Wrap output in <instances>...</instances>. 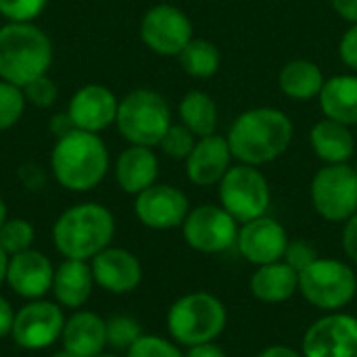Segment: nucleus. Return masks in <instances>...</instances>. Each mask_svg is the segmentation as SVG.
Masks as SVG:
<instances>
[{
    "instance_id": "9b49d317",
    "label": "nucleus",
    "mask_w": 357,
    "mask_h": 357,
    "mask_svg": "<svg viewBox=\"0 0 357 357\" xmlns=\"http://www.w3.org/2000/svg\"><path fill=\"white\" fill-rule=\"evenodd\" d=\"M192 38L190 17L174 4H155L140 19V40L159 56H178Z\"/></svg>"
},
{
    "instance_id": "393cba45",
    "label": "nucleus",
    "mask_w": 357,
    "mask_h": 357,
    "mask_svg": "<svg viewBox=\"0 0 357 357\" xmlns=\"http://www.w3.org/2000/svg\"><path fill=\"white\" fill-rule=\"evenodd\" d=\"M324 117L345 126H357V73L333 75L318 96Z\"/></svg>"
},
{
    "instance_id": "4468645a",
    "label": "nucleus",
    "mask_w": 357,
    "mask_h": 357,
    "mask_svg": "<svg viewBox=\"0 0 357 357\" xmlns=\"http://www.w3.org/2000/svg\"><path fill=\"white\" fill-rule=\"evenodd\" d=\"M190 211V201L184 190L172 184H153L134 201V213L138 222L151 230L180 228Z\"/></svg>"
},
{
    "instance_id": "4be33fe9",
    "label": "nucleus",
    "mask_w": 357,
    "mask_h": 357,
    "mask_svg": "<svg viewBox=\"0 0 357 357\" xmlns=\"http://www.w3.org/2000/svg\"><path fill=\"white\" fill-rule=\"evenodd\" d=\"M63 349L79 357H98L107 347V320L94 312H75L65 320Z\"/></svg>"
},
{
    "instance_id": "c85d7f7f",
    "label": "nucleus",
    "mask_w": 357,
    "mask_h": 357,
    "mask_svg": "<svg viewBox=\"0 0 357 357\" xmlns=\"http://www.w3.org/2000/svg\"><path fill=\"white\" fill-rule=\"evenodd\" d=\"M33 236H36V232H33L31 222H27L23 218H13V220H6L4 226L0 228V247L10 257V255L31 249Z\"/></svg>"
},
{
    "instance_id": "6ab92c4d",
    "label": "nucleus",
    "mask_w": 357,
    "mask_h": 357,
    "mask_svg": "<svg viewBox=\"0 0 357 357\" xmlns=\"http://www.w3.org/2000/svg\"><path fill=\"white\" fill-rule=\"evenodd\" d=\"M52 278L54 268L50 259L36 249H27L8 257L6 282L23 299H42L52 289Z\"/></svg>"
},
{
    "instance_id": "f3484780",
    "label": "nucleus",
    "mask_w": 357,
    "mask_h": 357,
    "mask_svg": "<svg viewBox=\"0 0 357 357\" xmlns=\"http://www.w3.org/2000/svg\"><path fill=\"white\" fill-rule=\"evenodd\" d=\"M90 270L94 276V284L100 289L126 295L138 289L142 282V264L140 259L121 247H107L96 257L90 259Z\"/></svg>"
},
{
    "instance_id": "1a4fd4ad",
    "label": "nucleus",
    "mask_w": 357,
    "mask_h": 357,
    "mask_svg": "<svg viewBox=\"0 0 357 357\" xmlns=\"http://www.w3.org/2000/svg\"><path fill=\"white\" fill-rule=\"evenodd\" d=\"M314 211L331 222L345 224L357 211V172L351 163L320 167L310 184Z\"/></svg>"
},
{
    "instance_id": "a19ab883",
    "label": "nucleus",
    "mask_w": 357,
    "mask_h": 357,
    "mask_svg": "<svg viewBox=\"0 0 357 357\" xmlns=\"http://www.w3.org/2000/svg\"><path fill=\"white\" fill-rule=\"evenodd\" d=\"M13 324H15V312H13L10 303L0 295V337L10 335Z\"/></svg>"
},
{
    "instance_id": "0eeeda50",
    "label": "nucleus",
    "mask_w": 357,
    "mask_h": 357,
    "mask_svg": "<svg viewBox=\"0 0 357 357\" xmlns=\"http://www.w3.org/2000/svg\"><path fill=\"white\" fill-rule=\"evenodd\" d=\"M299 295L316 310L341 312L357 295V274L351 264L335 257H318L299 272Z\"/></svg>"
},
{
    "instance_id": "b1692460",
    "label": "nucleus",
    "mask_w": 357,
    "mask_h": 357,
    "mask_svg": "<svg viewBox=\"0 0 357 357\" xmlns=\"http://www.w3.org/2000/svg\"><path fill=\"white\" fill-rule=\"evenodd\" d=\"M94 289V276L90 264L82 259H65L52 278V293L61 307L77 310L86 305Z\"/></svg>"
},
{
    "instance_id": "2eb2a0df",
    "label": "nucleus",
    "mask_w": 357,
    "mask_h": 357,
    "mask_svg": "<svg viewBox=\"0 0 357 357\" xmlns=\"http://www.w3.org/2000/svg\"><path fill=\"white\" fill-rule=\"evenodd\" d=\"M289 241L291 238L287 228L276 218L261 215L257 220L241 224L236 251L247 264L257 268V266L282 261Z\"/></svg>"
},
{
    "instance_id": "f704fd0d",
    "label": "nucleus",
    "mask_w": 357,
    "mask_h": 357,
    "mask_svg": "<svg viewBox=\"0 0 357 357\" xmlns=\"http://www.w3.org/2000/svg\"><path fill=\"white\" fill-rule=\"evenodd\" d=\"M23 94H25V100L31 102L33 107L48 109L59 98V86L46 73V75H40V77L31 79L27 86H23Z\"/></svg>"
},
{
    "instance_id": "e433bc0d",
    "label": "nucleus",
    "mask_w": 357,
    "mask_h": 357,
    "mask_svg": "<svg viewBox=\"0 0 357 357\" xmlns=\"http://www.w3.org/2000/svg\"><path fill=\"white\" fill-rule=\"evenodd\" d=\"M339 56L354 73H357V23H351L347 27V31L341 36Z\"/></svg>"
},
{
    "instance_id": "6e6552de",
    "label": "nucleus",
    "mask_w": 357,
    "mask_h": 357,
    "mask_svg": "<svg viewBox=\"0 0 357 357\" xmlns=\"http://www.w3.org/2000/svg\"><path fill=\"white\" fill-rule=\"evenodd\" d=\"M220 205L238 222H251L268 215L272 205V188L259 167L236 163L218 184Z\"/></svg>"
},
{
    "instance_id": "49530a36",
    "label": "nucleus",
    "mask_w": 357,
    "mask_h": 357,
    "mask_svg": "<svg viewBox=\"0 0 357 357\" xmlns=\"http://www.w3.org/2000/svg\"><path fill=\"white\" fill-rule=\"evenodd\" d=\"M52 357H79V356H75V354H71V351H67V349H61V351H56Z\"/></svg>"
},
{
    "instance_id": "a878e982",
    "label": "nucleus",
    "mask_w": 357,
    "mask_h": 357,
    "mask_svg": "<svg viewBox=\"0 0 357 357\" xmlns=\"http://www.w3.org/2000/svg\"><path fill=\"white\" fill-rule=\"evenodd\" d=\"M324 82H326V77H324L320 65L314 61H307V59H293L278 73V86H280L282 94L287 98H293L299 102L318 98Z\"/></svg>"
},
{
    "instance_id": "cd10ccee",
    "label": "nucleus",
    "mask_w": 357,
    "mask_h": 357,
    "mask_svg": "<svg viewBox=\"0 0 357 357\" xmlns=\"http://www.w3.org/2000/svg\"><path fill=\"white\" fill-rule=\"evenodd\" d=\"M178 61L186 75L195 79H209L220 71L222 54L213 42L205 38H192L178 54Z\"/></svg>"
},
{
    "instance_id": "79ce46f5",
    "label": "nucleus",
    "mask_w": 357,
    "mask_h": 357,
    "mask_svg": "<svg viewBox=\"0 0 357 357\" xmlns=\"http://www.w3.org/2000/svg\"><path fill=\"white\" fill-rule=\"evenodd\" d=\"M50 130H52V134H54L56 138H61V136L69 134L71 130H75V126L71 123V119H69L67 113H59V115H54V117L50 119Z\"/></svg>"
},
{
    "instance_id": "f03ea898",
    "label": "nucleus",
    "mask_w": 357,
    "mask_h": 357,
    "mask_svg": "<svg viewBox=\"0 0 357 357\" xmlns=\"http://www.w3.org/2000/svg\"><path fill=\"white\" fill-rule=\"evenodd\" d=\"M111 165L109 149L98 134L71 130L56 138L50 153V169L54 180L71 192L94 190L107 176Z\"/></svg>"
},
{
    "instance_id": "c756f323",
    "label": "nucleus",
    "mask_w": 357,
    "mask_h": 357,
    "mask_svg": "<svg viewBox=\"0 0 357 357\" xmlns=\"http://www.w3.org/2000/svg\"><path fill=\"white\" fill-rule=\"evenodd\" d=\"M25 94L23 88L0 79V132L10 130L19 123L25 113Z\"/></svg>"
},
{
    "instance_id": "4c0bfd02",
    "label": "nucleus",
    "mask_w": 357,
    "mask_h": 357,
    "mask_svg": "<svg viewBox=\"0 0 357 357\" xmlns=\"http://www.w3.org/2000/svg\"><path fill=\"white\" fill-rule=\"evenodd\" d=\"M341 243H343V251H345L347 259L354 266H357V211L343 224Z\"/></svg>"
},
{
    "instance_id": "412c9836",
    "label": "nucleus",
    "mask_w": 357,
    "mask_h": 357,
    "mask_svg": "<svg viewBox=\"0 0 357 357\" xmlns=\"http://www.w3.org/2000/svg\"><path fill=\"white\" fill-rule=\"evenodd\" d=\"M159 159L153 149L130 144L119 153L115 161V180L119 188L128 195H140L149 186L157 184Z\"/></svg>"
},
{
    "instance_id": "c03bdc74",
    "label": "nucleus",
    "mask_w": 357,
    "mask_h": 357,
    "mask_svg": "<svg viewBox=\"0 0 357 357\" xmlns=\"http://www.w3.org/2000/svg\"><path fill=\"white\" fill-rule=\"evenodd\" d=\"M6 270H8V253L0 247V287L6 282Z\"/></svg>"
},
{
    "instance_id": "ea45409f",
    "label": "nucleus",
    "mask_w": 357,
    "mask_h": 357,
    "mask_svg": "<svg viewBox=\"0 0 357 357\" xmlns=\"http://www.w3.org/2000/svg\"><path fill=\"white\" fill-rule=\"evenodd\" d=\"M339 17L349 23H357V0H328Z\"/></svg>"
},
{
    "instance_id": "72a5a7b5",
    "label": "nucleus",
    "mask_w": 357,
    "mask_h": 357,
    "mask_svg": "<svg viewBox=\"0 0 357 357\" xmlns=\"http://www.w3.org/2000/svg\"><path fill=\"white\" fill-rule=\"evenodd\" d=\"M46 4L48 0H0V15L6 21L27 23L36 21L44 13Z\"/></svg>"
},
{
    "instance_id": "a211bd4d",
    "label": "nucleus",
    "mask_w": 357,
    "mask_h": 357,
    "mask_svg": "<svg viewBox=\"0 0 357 357\" xmlns=\"http://www.w3.org/2000/svg\"><path fill=\"white\" fill-rule=\"evenodd\" d=\"M232 151L222 134H211L205 138H199L192 153L184 161L186 178L201 188L218 186L220 180L226 176V172L232 167Z\"/></svg>"
},
{
    "instance_id": "9d476101",
    "label": "nucleus",
    "mask_w": 357,
    "mask_h": 357,
    "mask_svg": "<svg viewBox=\"0 0 357 357\" xmlns=\"http://www.w3.org/2000/svg\"><path fill=\"white\" fill-rule=\"evenodd\" d=\"M180 228L192 251L220 255L236 247L241 224L222 205H199L188 211Z\"/></svg>"
},
{
    "instance_id": "7c9ffc66",
    "label": "nucleus",
    "mask_w": 357,
    "mask_h": 357,
    "mask_svg": "<svg viewBox=\"0 0 357 357\" xmlns=\"http://www.w3.org/2000/svg\"><path fill=\"white\" fill-rule=\"evenodd\" d=\"M142 337L140 322L130 316H113L107 320V345L119 351H128Z\"/></svg>"
},
{
    "instance_id": "5701e85b",
    "label": "nucleus",
    "mask_w": 357,
    "mask_h": 357,
    "mask_svg": "<svg viewBox=\"0 0 357 357\" xmlns=\"http://www.w3.org/2000/svg\"><path fill=\"white\" fill-rule=\"evenodd\" d=\"M310 144L324 165L349 163L356 155V136L349 126L322 117L310 132Z\"/></svg>"
},
{
    "instance_id": "09e8293b",
    "label": "nucleus",
    "mask_w": 357,
    "mask_h": 357,
    "mask_svg": "<svg viewBox=\"0 0 357 357\" xmlns=\"http://www.w3.org/2000/svg\"><path fill=\"white\" fill-rule=\"evenodd\" d=\"M354 167H356V172H357V161H356V163H354Z\"/></svg>"
},
{
    "instance_id": "c9c22d12",
    "label": "nucleus",
    "mask_w": 357,
    "mask_h": 357,
    "mask_svg": "<svg viewBox=\"0 0 357 357\" xmlns=\"http://www.w3.org/2000/svg\"><path fill=\"white\" fill-rule=\"evenodd\" d=\"M318 251L316 247L310 243V241H303V238H291L289 241V247L284 251V257L282 261H287L295 272H303L307 266H312L316 259H318Z\"/></svg>"
},
{
    "instance_id": "de8ad7c7",
    "label": "nucleus",
    "mask_w": 357,
    "mask_h": 357,
    "mask_svg": "<svg viewBox=\"0 0 357 357\" xmlns=\"http://www.w3.org/2000/svg\"><path fill=\"white\" fill-rule=\"evenodd\" d=\"M98 357H117V356H102V354H100V356Z\"/></svg>"
},
{
    "instance_id": "f257e3e1",
    "label": "nucleus",
    "mask_w": 357,
    "mask_h": 357,
    "mask_svg": "<svg viewBox=\"0 0 357 357\" xmlns=\"http://www.w3.org/2000/svg\"><path fill=\"white\" fill-rule=\"evenodd\" d=\"M293 136L295 126L284 111L276 107H255L232 121L226 140L238 163L261 167L280 159L289 151Z\"/></svg>"
},
{
    "instance_id": "a18cd8bd",
    "label": "nucleus",
    "mask_w": 357,
    "mask_h": 357,
    "mask_svg": "<svg viewBox=\"0 0 357 357\" xmlns=\"http://www.w3.org/2000/svg\"><path fill=\"white\" fill-rule=\"evenodd\" d=\"M6 220H8V218H6V203H4V199L0 197V228L4 226Z\"/></svg>"
},
{
    "instance_id": "aec40b11",
    "label": "nucleus",
    "mask_w": 357,
    "mask_h": 357,
    "mask_svg": "<svg viewBox=\"0 0 357 357\" xmlns=\"http://www.w3.org/2000/svg\"><path fill=\"white\" fill-rule=\"evenodd\" d=\"M249 293L255 301L266 305H280L299 293V272L287 261L257 266L249 278Z\"/></svg>"
},
{
    "instance_id": "ddd939ff",
    "label": "nucleus",
    "mask_w": 357,
    "mask_h": 357,
    "mask_svg": "<svg viewBox=\"0 0 357 357\" xmlns=\"http://www.w3.org/2000/svg\"><path fill=\"white\" fill-rule=\"evenodd\" d=\"M65 328V314L59 303L33 299L15 314L13 339L21 349L40 351L54 345Z\"/></svg>"
},
{
    "instance_id": "dca6fc26",
    "label": "nucleus",
    "mask_w": 357,
    "mask_h": 357,
    "mask_svg": "<svg viewBox=\"0 0 357 357\" xmlns=\"http://www.w3.org/2000/svg\"><path fill=\"white\" fill-rule=\"evenodd\" d=\"M119 98L102 84H86L69 98L67 115L75 130L98 134L115 123Z\"/></svg>"
},
{
    "instance_id": "473e14b6",
    "label": "nucleus",
    "mask_w": 357,
    "mask_h": 357,
    "mask_svg": "<svg viewBox=\"0 0 357 357\" xmlns=\"http://www.w3.org/2000/svg\"><path fill=\"white\" fill-rule=\"evenodd\" d=\"M126 354V357H184L178 343L157 335H142Z\"/></svg>"
},
{
    "instance_id": "58836bf2",
    "label": "nucleus",
    "mask_w": 357,
    "mask_h": 357,
    "mask_svg": "<svg viewBox=\"0 0 357 357\" xmlns=\"http://www.w3.org/2000/svg\"><path fill=\"white\" fill-rule=\"evenodd\" d=\"M184 357H228V354L213 341V343H201V345L188 347Z\"/></svg>"
},
{
    "instance_id": "20e7f679",
    "label": "nucleus",
    "mask_w": 357,
    "mask_h": 357,
    "mask_svg": "<svg viewBox=\"0 0 357 357\" xmlns=\"http://www.w3.org/2000/svg\"><path fill=\"white\" fill-rule=\"evenodd\" d=\"M52 65V42L33 21H6L0 27V79L19 88L46 75Z\"/></svg>"
},
{
    "instance_id": "39448f33",
    "label": "nucleus",
    "mask_w": 357,
    "mask_h": 357,
    "mask_svg": "<svg viewBox=\"0 0 357 357\" xmlns=\"http://www.w3.org/2000/svg\"><path fill=\"white\" fill-rule=\"evenodd\" d=\"M174 343L195 347L218 341L228 324L226 303L207 291H192L176 299L165 318Z\"/></svg>"
},
{
    "instance_id": "f8f14e48",
    "label": "nucleus",
    "mask_w": 357,
    "mask_h": 357,
    "mask_svg": "<svg viewBox=\"0 0 357 357\" xmlns=\"http://www.w3.org/2000/svg\"><path fill=\"white\" fill-rule=\"evenodd\" d=\"M357 354V318L328 312L314 320L301 339L303 357H354Z\"/></svg>"
},
{
    "instance_id": "8fccbe9b",
    "label": "nucleus",
    "mask_w": 357,
    "mask_h": 357,
    "mask_svg": "<svg viewBox=\"0 0 357 357\" xmlns=\"http://www.w3.org/2000/svg\"><path fill=\"white\" fill-rule=\"evenodd\" d=\"M354 357H357V354H356V356H354Z\"/></svg>"
},
{
    "instance_id": "37998d69",
    "label": "nucleus",
    "mask_w": 357,
    "mask_h": 357,
    "mask_svg": "<svg viewBox=\"0 0 357 357\" xmlns=\"http://www.w3.org/2000/svg\"><path fill=\"white\" fill-rule=\"evenodd\" d=\"M255 357H303L301 351L293 349V347H287V345H270L266 349H261Z\"/></svg>"
},
{
    "instance_id": "bb28decb",
    "label": "nucleus",
    "mask_w": 357,
    "mask_h": 357,
    "mask_svg": "<svg viewBox=\"0 0 357 357\" xmlns=\"http://www.w3.org/2000/svg\"><path fill=\"white\" fill-rule=\"evenodd\" d=\"M180 123H184L197 138L215 134L218 130V105L205 90H190L178 105Z\"/></svg>"
},
{
    "instance_id": "2f4dec72",
    "label": "nucleus",
    "mask_w": 357,
    "mask_h": 357,
    "mask_svg": "<svg viewBox=\"0 0 357 357\" xmlns=\"http://www.w3.org/2000/svg\"><path fill=\"white\" fill-rule=\"evenodd\" d=\"M197 136L184 126V123H172L169 130L165 132V136L159 142V149L176 161H186L188 155L192 153L195 144H197Z\"/></svg>"
},
{
    "instance_id": "7ed1b4c3",
    "label": "nucleus",
    "mask_w": 357,
    "mask_h": 357,
    "mask_svg": "<svg viewBox=\"0 0 357 357\" xmlns=\"http://www.w3.org/2000/svg\"><path fill=\"white\" fill-rule=\"evenodd\" d=\"M115 218L100 203H77L65 209L52 226V241L65 259L88 261L111 247Z\"/></svg>"
},
{
    "instance_id": "423d86ee",
    "label": "nucleus",
    "mask_w": 357,
    "mask_h": 357,
    "mask_svg": "<svg viewBox=\"0 0 357 357\" xmlns=\"http://www.w3.org/2000/svg\"><path fill=\"white\" fill-rule=\"evenodd\" d=\"M172 123V109L157 90L136 88L119 98L115 126L130 144L155 149Z\"/></svg>"
}]
</instances>
